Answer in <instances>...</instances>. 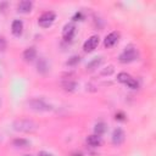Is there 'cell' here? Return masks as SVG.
I'll use <instances>...</instances> for the list:
<instances>
[{
    "label": "cell",
    "mask_w": 156,
    "mask_h": 156,
    "mask_svg": "<svg viewBox=\"0 0 156 156\" xmlns=\"http://www.w3.org/2000/svg\"><path fill=\"white\" fill-rule=\"evenodd\" d=\"M12 127L16 132H20V133H27V134H30V133H34L38 130L39 126L37 122H34L33 119H27V118H20V119H16L13 123H12Z\"/></svg>",
    "instance_id": "6da1fadb"
},
{
    "label": "cell",
    "mask_w": 156,
    "mask_h": 156,
    "mask_svg": "<svg viewBox=\"0 0 156 156\" xmlns=\"http://www.w3.org/2000/svg\"><path fill=\"white\" fill-rule=\"evenodd\" d=\"M27 105L30 110L35 112H48L52 110V105L46 102L43 98H32L27 101Z\"/></svg>",
    "instance_id": "7a4b0ae2"
},
{
    "label": "cell",
    "mask_w": 156,
    "mask_h": 156,
    "mask_svg": "<svg viewBox=\"0 0 156 156\" xmlns=\"http://www.w3.org/2000/svg\"><path fill=\"white\" fill-rule=\"evenodd\" d=\"M138 58V51L134 46H127L118 56L121 63H129Z\"/></svg>",
    "instance_id": "3957f363"
},
{
    "label": "cell",
    "mask_w": 156,
    "mask_h": 156,
    "mask_svg": "<svg viewBox=\"0 0 156 156\" xmlns=\"http://www.w3.org/2000/svg\"><path fill=\"white\" fill-rule=\"evenodd\" d=\"M55 18H56L55 12H52V11H45V12H43V13L40 15V17L38 18V23H39L40 27L48 28V27H50V26L54 23Z\"/></svg>",
    "instance_id": "277c9868"
},
{
    "label": "cell",
    "mask_w": 156,
    "mask_h": 156,
    "mask_svg": "<svg viewBox=\"0 0 156 156\" xmlns=\"http://www.w3.org/2000/svg\"><path fill=\"white\" fill-rule=\"evenodd\" d=\"M99 35H91L88 40H85V43L83 44V49L85 52H91L93 50L96 49V46L99 45Z\"/></svg>",
    "instance_id": "5b68a950"
},
{
    "label": "cell",
    "mask_w": 156,
    "mask_h": 156,
    "mask_svg": "<svg viewBox=\"0 0 156 156\" xmlns=\"http://www.w3.org/2000/svg\"><path fill=\"white\" fill-rule=\"evenodd\" d=\"M126 139V134L123 132L122 128H116L113 132H112V136H111V140H112V144L118 146L121 145Z\"/></svg>",
    "instance_id": "8992f818"
},
{
    "label": "cell",
    "mask_w": 156,
    "mask_h": 156,
    "mask_svg": "<svg viewBox=\"0 0 156 156\" xmlns=\"http://www.w3.org/2000/svg\"><path fill=\"white\" fill-rule=\"evenodd\" d=\"M37 71L40 74H46L50 71V63L45 57H39L37 60Z\"/></svg>",
    "instance_id": "52a82bcc"
},
{
    "label": "cell",
    "mask_w": 156,
    "mask_h": 156,
    "mask_svg": "<svg viewBox=\"0 0 156 156\" xmlns=\"http://www.w3.org/2000/svg\"><path fill=\"white\" fill-rule=\"evenodd\" d=\"M76 33V27L73 23H67L65 27H63V30H62V37L66 41H69L72 40L73 35Z\"/></svg>",
    "instance_id": "ba28073f"
},
{
    "label": "cell",
    "mask_w": 156,
    "mask_h": 156,
    "mask_svg": "<svg viewBox=\"0 0 156 156\" xmlns=\"http://www.w3.org/2000/svg\"><path fill=\"white\" fill-rule=\"evenodd\" d=\"M118 39H119V33H118V32H111L110 34H107V35L105 37V39H104V45H105L106 48H111V46H113V45L118 41Z\"/></svg>",
    "instance_id": "9c48e42d"
},
{
    "label": "cell",
    "mask_w": 156,
    "mask_h": 156,
    "mask_svg": "<svg viewBox=\"0 0 156 156\" xmlns=\"http://www.w3.org/2000/svg\"><path fill=\"white\" fill-rule=\"evenodd\" d=\"M11 30H12L13 35L20 37L23 32V22L21 20H13L11 23Z\"/></svg>",
    "instance_id": "30bf717a"
},
{
    "label": "cell",
    "mask_w": 156,
    "mask_h": 156,
    "mask_svg": "<svg viewBox=\"0 0 156 156\" xmlns=\"http://www.w3.org/2000/svg\"><path fill=\"white\" fill-rule=\"evenodd\" d=\"M101 62H102V56H96V57H94L93 60H90V61L87 63L85 69H87L88 72L95 71V69L101 65Z\"/></svg>",
    "instance_id": "8fae6325"
},
{
    "label": "cell",
    "mask_w": 156,
    "mask_h": 156,
    "mask_svg": "<svg viewBox=\"0 0 156 156\" xmlns=\"http://www.w3.org/2000/svg\"><path fill=\"white\" fill-rule=\"evenodd\" d=\"M32 7H33V2L30 0H23L18 4L17 11L21 12V13H28V12H30Z\"/></svg>",
    "instance_id": "7c38bea8"
},
{
    "label": "cell",
    "mask_w": 156,
    "mask_h": 156,
    "mask_svg": "<svg viewBox=\"0 0 156 156\" xmlns=\"http://www.w3.org/2000/svg\"><path fill=\"white\" fill-rule=\"evenodd\" d=\"M23 58L27 62H32L34 58H37V50H35V48H33V46L27 48L23 51Z\"/></svg>",
    "instance_id": "4fadbf2b"
},
{
    "label": "cell",
    "mask_w": 156,
    "mask_h": 156,
    "mask_svg": "<svg viewBox=\"0 0 156 156\" xmlns=\"http://www.w3.org/2000/svg\"><path fill=\"white\" fill-rule=\"evenodd\" d=\"M62 88L66 90V91H74L76 89H77V87H78V83L76 82V80H73V79H71V78H66L63 82H62Z\"/></svg>",
    "instance_id": "5bb4252c"
},
{
    "label": "cell",
    "mask_w": 156,
    "mask_h": 156,
    "mask_svg": "<svg viewBox=\"0 0 156 156\" xmlns=\"http://www.w3.org/2000/svg\"><path fill=\"white\" fill-rule=\"evenodd\" d=\"M87 143L88 145L93 146V147H98L102 144V139L100 135H96V134H93V135H88L87 136Z\"/></svg>",
    "instance_id": "9a60e30c"
},
{
    "label": "cell",
    "mask_w": 156,
    "mask_h": 156,
    "mask_svg": "<svg viewBox=\"0 0 156 156\" xmlns=\"http://www.w3.org/2000/svg\"><path fill=\"white\" fill-rule=\"evenodd\" d=\"M12 144L16 147H28L30 145V143L27 139H23V138H16V139H13Z\"/></svg>",
    "instance_id": "2e32d148"
},
{
    "label": "cell",
    "mask_w": 156,
    "mask_h": 156,
    "mask_svg": "<svg viewBox=\"0 0 156 156\" xmlns=\"http://www.w3.org/2000/svg\"><path fill=\"white\" fill-rule=\"evenodd\" d=\"M106 124L104 122H98L95 126H94V132L96 135H102L105 132H106Z\"/></svg>",
    "instance_id": "e0dca14e"
},
{
    "label": "cell",
    "mask_w": 156,
    "mask_h": 156,
    "mask_svg": "<svg viewBox=\"0 0 156 156\" xmlns=\"http://www.w3.org/2000/svg\"><path fill=\"white\" fill-rule=\"evenodd\" d=\"M79 61H80V57H79L78 55H73V56H71V57L66 61V65H67V66H69V67H73V66L78 65V63H79Z\"/></svg>",
    "instance_id": "ac0fdd59"
},
{
    "label": "cell",
    "mask_w": 156,
    "mask_h": 156,
    "mask_svg": "<svg viewBox=\"0 0 156 156\" xmlns=\"http://www.w3.org/2000/svg\"><path fill=\"white\" fill-rule=\"evenodd\" d=\"M126 85L127 87H129V88H132V89H136L138 87H139V83H138V80L136 79H134V78H129L127 82H126Z\"/></svg>",
    "instance_id": "d6986e66"
},
{
    "label": "cell",
    "mask_w": 156,
    "mask_h": 156,
    "mask_svg": "<svg viewBox=\"0 0 156 156\" xmlns=\"http://www.w3.org/2000/svg\"><path fill=\"white\" fill-rule=\"evenodd\" d=\"M129 78H130V76H129L128 73H126V72H121V73H118V76H117V79H118V82H121V83H124V84H126V82H127Z\"/></svg>",
    "instance_id": "ffe728a7"
},
{
    "label": "cell",
    "mask_w": 156,
    "mask_h": 156,
    "mask_svg": "<svg viewBox=\"0 0 156 156\" xmlns=\"http://www.w3.org/2000/svg\"><path fill=\"white\" fill-rule=\"evenodd\" d=\"M113 73V66H107V67H105L102 71H101V76H110V74H112Z\"/></svg>",
    "instance_id": "44dd1931"
},
{
    "label": "cell",
    "mask_w": 156,
    "mask_h": 156,
    "mask_svg": "<svg viewBox=\"0 0 156 156\" xmlns=\"http://www.w3.org/2000/svg\"><path fill=\"white\" fill-rule=\"evenodd\" d=\"M6 46H7V43H6L5 38L0 37V51H4L6 49Z\"/></svg>",
    "instance_id": "7402d4cb"
},
{
    "label": "cell",
    "mask_w": 156,
    "mask_h": 156,
    "mask_svg": "<svg viewBox=\"0 0 156 156\" xmlns=\"http://www.w3.org/2000/svg\"><path fill=\"white\" fill-rule=\"evenodd\" d=\"M38 156H54L51 152H48V151H39Z\"/></svg>",
    "instance_id": "603a6c76"
},
{
    "label": "cell",
    "mask_w": 156,
    "mask_h": 156,
    "mask_svg": "<svg viewBox=\"0 0 156 156\" xmlns=\"http://www.w3.org/2000/svg\"><path fill=\"white\" fill-rule=\"evenodd\" d=\"M82 18H83V16H82V13H80V12H77V13L74 15V17H73V20H74V21H78V20L80 21Z\"/></svg>",
    "instance_id": "cb8c5ba5"
},
{
    "label": "cell",
    "mask_w": 156,
    "mask_h": 156,
    "mask_svg": "<svg viewBox=\"0 0 156 156\" xmlns=\"http://www.w3.org/2000/svg\"><path fill=\"white\" fill-rule=\"evenodd\" d=\"M7 7V2H0V11H4Z\"/></svg>",
    "instance_id": "d4e9b609"
},
{
    "label": "cell",
    "mask_w": 156,
    "mask_h": 156,
    "mask_svg": "<svg viewBox=\"0 0 156 156\" xmlns=\"http://www.w3.org/2000/svg\"><path fill=\"white\" fill-rule=\"evenodd\" d=\"M73 156H83V154H80V152H78V154H72Z\"/></svg>",
    "instance_id": "484cf974"
},
{
    "label": "cell",
    "mask_w": 156,
    "mask_h": 156,
    "mask_svg": "<svg viewBox=\"0 0 156 156\" xmlns=\"http://www.w3.org/2000/svg\"><path fill=\"white\" fill-rule=\"evenodd\" d=\"M24 156H33V155H24Z\"/></svg>",
    "instance_id": "4316f807"
},
{
    "label": "cell",
    "mask_w": 156,
    "mask_h": 156,
    "mask_svg": "<svg viewBox=\"0 0 156 156\" xmlns=\"http://www.w3.org/2000/svg\"><path fill=\"white\" fill-rule=\"evenodd\" d=\"M0 107H1V99H0Z\"/></svg>",
    "instance_id": "83f0119b"
},
{
    "label": "cell",
    "mask_w": 156,
    "mask_h": 156,
    "mask_svg": "<svg viewBox=\"0 0 156 156\" xmlns=\"http://www.w3.org/2000/svg\"><path fill=\"white\" fill-rule=\"evenodd\" d=\"M0 141H1V136H0Z\"/></svg>",
    "instance_id": "f1b7e54d"
},
{
    "label": "cell",
    "mask_w": 156,
    "mask_h": 156,
    "mask_svg": "<svg viewBox=\"0 0 156 156\" xmlns=\"http://www.w3.org/2000/svg\"><path fill=\"white\" fill-rule=\"evenodd\" d=\"M0 78H1V74H0Z\"/></svg>",
    "instance_id": "f546056e"
}]
</instances>
